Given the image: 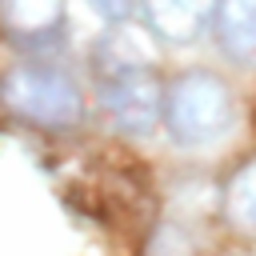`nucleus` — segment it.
Wrapping results in <instances>:
<instances>
[{"mask_svg": "<svg viewBox=\"0 0 256 256\" xmlns=\"http://www.w3.org/2000/svg\"><path fill=\"white\" fill-rule=\"evenodd\" d=\"M0 108L28 128L68 132L84 120V92L64 68L44 60H20L0 72Z\"/></svg>", "mask_w": 256, "mask_h": 256, "instance_id": "obj_1", "label": "nucleus"}, {"mask_svg": "<svg viewBox=\"0 0 256 256\" xmlns=\"http://www.w3.org/2000/svg\"><path fill=\"white\" fill-rule=\"evenodd\" d=\"M164 128L180 148H208L228 136L236 120V96L220 72L188 68L164 84Z\"/></svg>", "mask_w": 256, "mask_h": 256, "instance_id": "obj_2", "label": "nucleus"}, {"mask_svg": "<svg viewBox=\"0 0 256 256\" xmlns=\"http://www.w3.org/2000/svg\"><path fill=\"white\" fill-rule=\"evenodd\" d=\"M96 88L108 120L128 136H148L164 116V80L156 76L152 60H124V64H96Z\"/></svg>", "mask_w": 256, "mask_h": 256, "instance_id": "obj_3", "label": "nucleus"}, {"mask_svg": "<svg viewBox=\"0 0 256 256\" xmlns=\"http://www.w3.org/2000/svg\"><path fill=\"white\" fill-rule=\"evenodd\" d=\"M208 28L224 60L256 68V0H216Z\"/></svg>", "mask_w": 256, "mask_h": 256, "instance_id": "obj_4", "label": "nucleus"}, {"mask_svg": "<svg viewBox=\"0 0 256 256\" xmlns=\"http://www.w3.org/2000/svg\"><path fill=\"white\" fill-rule=\"evenodd\" d=\"M144 24L164 44H196L212 20L216 0H140Z\"/></svg>", "mask_w": 256, "mask_h": 256, "instance_id": "obj_5", "label": "nucleus"}, {"mask_svg": "<svg viewBox=\"0 0 256 256\" xmlns=\"http://www.w3.org/2000/svg\"><path fill=\"white\" fill-rule=\"evenodd\" d=\"M64 0H0V28L20 44H48L64 32Z\"/></svg>", "mask_w": 256, "mask_h": 256, "instance_id": "obj_6", "label": "nucleus"}, {"mask_svg": "<svg viewBox=\"0 0 256 256\" xmlns=\"http://www.w3.org/2000/svg\"><path fill=\"white\" fill-rule=\"evenodd\" d=\"M220 216L236 236H256V156L240 160L220 188Z\"/></svg>", "mask_w": 256, "mask_h": 256, "instance_id": "obj_7", "label": "nucleus"}, {"mask_svg": "<svg viewBox=\"0 0 256 256\" xmlns=\"http://www.w3.org/2000/svg\"><path fill=\"white\" fill-rule=\"evenodd\" d=\"M100 20H108V24H124L128 16H132V4L136 0H84Z\"/></svg>", "mask_w": 256, "mask_h": 256, "instance_id": "obj_8", "label": "nucleus"}]
</instances>
